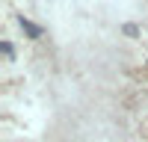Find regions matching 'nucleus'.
<instances>
[{
    "label": "nucleus",
    "mask_w": 148,
    "mask_h": 142,
    "mask_svg": "<svg viewBox=\"0 0 148 142\" xmlns=\"http://www.w3.org/2000/svg\"><path fill=\"white\" fill-rule=\"evenodd\" d=\"M21 27H24V30H27V33L33 36V39H39V33H42L39 27H33V24H30V21H21Z\"/></svg>",
    "instance_id": "nucleus-1"
}]
</instances>
